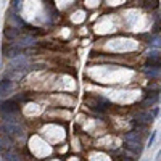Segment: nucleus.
Instances as JSON below:
<instances>
[{
	"label": "nucleus",
	"instance_id": "obj_1",
	"mask_svg": "<svg viewBox=\"0 0 161 161\" xmlns=\"http://www.w3.org/2000/svg\"><path fill=\"white\" fill-rule=\"evenodd\" d=\"M0 113H2V116H13V114H18L20 113V105L15 100L0 102Z\"/></svg>",
	"mask_w": 161,
	"mask_h": 161
},
{
	"label": "nucleus",
	"instance_id": "obj_2",
	"mask_svg": "<svg viewBox=\"0 0 161 161\" xmlns=\"http://www.w3.org/2000/svg\"><path fill=\"white\" fill-rule=\"evenodd\" d=\"M3 131L7 132L8 135H18L23 132L21 124L15 123V119H3Z\"/></svg>",
	"mask_w": 161,
	"mask_h": 161
},
{
	"label": "nucleus",
	"instance_id": "obj_3",
	"mask_svg": "<svg viewBox=\"0 0 161 161\" xmlns=\"http://www.w3.org/2000/svg\"><path fill=\"white\" fill-rule=\"evenodd\" d=\"M3 53L8 56V58H15V56L23 55V48L20 45H5L3 47Z\"/></svg>",
	"mask_w": 161,
	"mask_h": 161
},
{
	"label": "nucleus",
	"instance_id": "obj_4",
	"mask_svg": "<svg viewBox=\"0 0 161 161\" xmlns=\"http://www.w3.org/2000/svg\"><path fill=\"white\" fill-rule=\"evenodd\" d=\"M147 65H148V66L161 68V53H159V52H150V53H148Z\"/></svg>",
	"mask_w": 161,
	"mask_h": 161
},
{
	"label": "nucleus",
	"instance_id": "obj_5",
	"mask_svg": "<svg viewBox=\"0 0 161 161\" xmlns=\"http://www.w3.org/2000/svg\"><path fill=\"white\" fill-rule=\"evenodd\" d=\"M126 148H129L131 152L134 153H142V143L137 142V140H126Z\"/></svg>",
	"mask_w": 161,
	"mask_h": 161
},
{
	"label": "nucleus",
	"instance_id": "obj_6",
	"mask_svg": "<svg viewBox=\"0 0 161 161\" xmlns=\"http://www.w3.org/2000/svg\"><path fill=\"white\" fill-rule=\"evenodd\" d=\"M11 89V80L10 79H2L0 80V97H3L5 94H8Z\"/></svg>",
	"mask_w": 161,
	"mask_h": 161
},
{
	"label": "nucleus",
	"instance_id": "obj_7",
	"mask_svg": "<svg viewBox=\"0 0 161 161\" xmlns=\"http://www.w3.org/2000/svg\"><path fill=\"white\" fill-rule=\"evenodd\" d=\"M143 73H145L147 74V76H152V77H158L159 76V74H161V68H156V66H145V68H143Z\"/></svg>",
	"mask_w": 161,
	"mask_h": 161
},
{
	"label": "nucleus",
	"instance_id": "obj_8",
	"mask_svg": "<svg viewBox=\"0 0 161 161\" xmlns=\"http://www.w3.org/2000/svg\"><path fill=\"white\" fill-rule=\"evenodd\" d=\"M31 45H36V39H34L32 36H24L20 42L21 48H27V47H31Z\"/></svg>",
	"mask_w": 161,
	"mask_h": 161
},
{
	"label": "nucleus",
	"instance_id": "obj_9",
	"mask_svg": "<svg viewBox=\"0 0 161 161\" xmlns=\"http://www.w3.org/2000/svg\"><path fill=\"white\" fill-rule=\"evenodd\" d=\"M18 34H20V31L16 29V27H7V29H5V37L10 39V40L16 39V37H18Z\"/></svg>",
	"mask_w": 161,
	"mask_h": 161
},
{
	"label": "nucleus",
	"instance_id": "obj_10",
	"mask_svg": "<svg viewBox=\"0 0 161 161\" xmlns=\"http://www.w3.org/2000/svg\"><path fill=\"white\" fill-rule=\"evenodd\" d=\"M158 100V95H156V92H153V94H148L147 95V98L143 100V103H142V106H147V105H153L155 102Z\"/></svg>",
	"mask_w": 161,
	"mask_h": 161
},
{
	"label": "nucleus",
	"instance_id": "obj_11",
	"mask_svg": "<svg viewBox=\"0 0 161 161\" xmlns=\"http://www.w3.org/2000/svg\"><path fill=\"white\" fill-rule=\"evenodd\" d=\"M142 135H143V132H142V134H137V131H131V132L126 134V140H137V142H140Z\"/></svg>",
	"mask_w": 161,
	"mask_h": 161
},
{
	"label": "nucleus",
	"instance_id": "obj_12",
	"mask_svg": "<svg viewBox=\"0 0 161 161\" xmlns=\"http://www.w3.org/2000/svg\"><path fill=\"white\" fill-rule=\"evenodd\" d=\"M143 5L147 8H156L158 7V0H143Z\"/></svg>",
	"mask_w": 161,
	"mask_h": 161
},
{
	"label": "nucleus",
	"instance_id": "obj_13",
	"mask_svg": "<svg viewBox=\"0 0 161 161\" xmlns=\"http://www.w3.org/2000/svg\"><path fill=\"white\" fill-rule=\"evenodd\" d=\"M150 45H152V47H155V48H159L161 47V37H153L150 40Z\"/></svg>",
	"mask_w": 161,
	"mask_h": 161
},
{
	"label": "nucleus",
	"instance_id": "obj_14",
	"mask_svg": "<svg viewBox=\"0 0 161 161\" xmlns=\"http://www.w3.org/2000/svg\"><path fill=\"white\" fill-rule=\"evenodd\" d=\"M159 31H161V20H158L153 26V32H159Z\"/></svg>",
	"mask_w": 161,
	"mask_h": 161
},
{
	"label": "nucleus",
	"instance_id": "obj_15",
	"mask_svg": "<svg viewBox=\"0 0 161 161\" xmlns=\"http://www.w3.org/2000/svg\"><path fill=\"white\" fill-rule=\"evenodd\" d=\"M148 89L153 90V92H158V85L156 84H150V85H148Z\"/></svg>",
	"mask_w": 161,
	"mask_h": 161
},
{
	"label": "nucleus",
	"instance_id": "obj_16",
	"mask_svg": "<svg viewBox=\"0 0 161 161\" xmlns=\"http://www.w3.org/2000/svg\"><path fill=\"white\" fill-rule=\"evenodd\" d=\"M155 135H156V134H155V132H152V137H150V140H148V143H150V145H152L153 140H155Z\"/></svg>",
	"mask_w": 161,
	"mask_h": 161
}]
</instances>
